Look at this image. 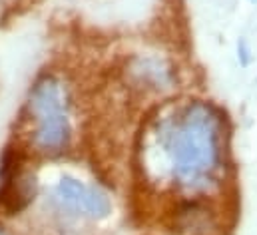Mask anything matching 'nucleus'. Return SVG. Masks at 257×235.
I'll use <instances>...</instances> for the list:
<instances>
[{"label":"nucleus","mask_w":257,"mask_h":235,"mask_svg":"<svg viewBox=\"0 0 257 235\" xmlns=\"http://www.w3.org/2000/svg\"><path fill=\"white\" fill-rule=\"evenodd\" d=\"M162 144L174 179L190 189L209 185L221 164V120L203 102L188 104L162 126Z\"/></svg>","instance_id":"f257e3e1"},{"label":"nucleus","mask_w":257,"mask_h":235,"mask_svg":"<svg viewBox=\"0 0 257 235\" xmlns=\"http://www.w3.org/2000/svg\"><path fill=\"white\" fill-rule=\"evenodd\" d=\"M70 140V124L68 118L58 112L52 116L40 118L38 128L34 132V142L42 150H62Z\"/></svg>","instance_id":"f03ea898"},{"label":"nucleus","mask_w":257,"mask_h":235,"mask_svg":"<svg viewBox=\"0 0 257 235\" xmlns=\"http://www.w3.org/2000/svg\"><path fill=\"white\" fill-rule=\"evenodd\" d=\"M209 209L199 203H190L178 213V231L188 235H219Z\"/></svg>","instance_id":"7ed1b4c3"},{"label":"nucleus","mask_w":257,"mask_h":235,"mask_svg":"<svg viewBox=\"0 0 257 235\" xmlns=\"http://www.w3.org/2000/svg\"><path fill=\"white\" fill-rule=\"evenodd\" d=\"M30 106L36 118H46L52 114H58L62 108V94H60V86L56 80L46 78L42 82H38L32 90L30 96Z\"/></svg>","instance_id":"20e7f679"},{"label":"nucleus","mask_w":257,"mask_h":235,"mask_svg":"<svg viewBox=\"0 0 257 235\" xmlns=\"http://www.w3.org/2000/svg\"><path fill=\"white\" fill-rule=\"evenodd\" d=\"M88 215L92 217H108L110 211H112V205H110V199L106 197L104 191H100L98 187H88L86 191V197H84V207H82Z\"/></svg>","instance_id":"39448f33"},{"label":"nucleus","mask_w":257,"mask_h":235,"mask_svg":"<svg viewBox=\"0 0 257 235\" xmlns=\"http://www.w3.org/2000/svg\"><path fill=\"white\" fill-rule=\"evenodd\" d=\"M86 191H88V185L80 183V181L74 179V177H62L60 183H58V193H60V197L64 199L68 205H72V207H76V209H82V207H84Z\"/></svg>","instance_id":"423d86ee"},{"label":"nucleus","mask_w":257,"mask_h":235,"mask_svg":"<svg viewBox=\"0 0 257 235\" xmlns=\"http://www.w3.org/2000/svg\"><path fill=\"white\" fill-rule=\"evenodd\" d=\"M239 54H241V62H243V64L249 62V52H247V44H245V40H239Z\"/></svg>","instance_id":"0eeeda50"},{"label":"nucleus","mask_w":257,"mask_h":235,"mask_svg":"<svg viewBox=\"0 0 257 235\" xmlns=\"http://www.w3.org/2000/svg\"><path fill=\"white\" fill-rule=\"evenodd\" d=\"M251 2H257V0H251Z\"/></svg>","instance_id":"6e6552de"},{"label":"nucleus","mask_w":257,"mask_h":235,"mask_svg":"<svg viewBox=\"0 0 257 235\" xmlns=\"http://www.w3.org/2000/svg\"><path fill=\"white\" fill-rule=\"evenodd\" d=\"M0 235H4V233H2V231H0Z\"/></svg>","instance_id":"1a4fd4ad"}]
</instances>
